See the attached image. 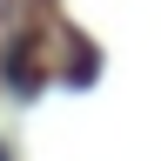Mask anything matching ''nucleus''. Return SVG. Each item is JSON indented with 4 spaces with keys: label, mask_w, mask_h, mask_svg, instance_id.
<instances>
[{
    "label": "nucleus",
    "mask_w": 161,
    "mask_h": 161,
    "mask_svg": "<svg viewBox=\"0 0 161 161\" xmlns=\"http://www.w3.org/2000/svg\"><path fill=\"white\" fill-rule=\"evenodd\" d=\"M0 161H7V154H0Z\"/></svg>",
    "instance_id": "obj_1"
}]
</instances>
